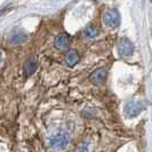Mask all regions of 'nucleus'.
I'll list each match as a JSON object with an SVG mask.
<instances>
[{
  "label": "nucleus",
  "instance_id": "nucleus-1",
  "mask_svg": "<svg viewBox=\"0 0 152 152\" xmlns=\"http://www.w3.org/2000/svg\"><path fill=\"white\" fill-rule=\"evenodd\" d=\"M69 143V135L66 132L60 130L55 133L49 138V145L55 150H62L64 149Z\"/></svg>",
  "mask_w": 152,
  "mask_h": 152
},
{
  "label": "nucleus",
  "instance_id": "nucleus-2",
  "mask_svg": "<svg viewBox=\"0 0 152 152\" xmlns=\"http://www.w3.org/2000/svg\"><path fill=\"white\" fill-rule=\"evenodd\" d=\"M120 15L118 13V10L115 9H110L107 10L104 14H103V23L107 25V28H118L120 25Z\"/></svg>",
  "mask_w": 152,
  "mask_h": 152
},
{
  "label": "nucleus",
  "instance_id": "nucleus-3",
  "mask_svg": "<svg viewBox=\"0 0 152 152\" xmlns=\"http://www.w3.org/2000/svg\"><path fill=\"white\" fill-rule=\"evenodd\" d=\"M143 109H144V105H143L142 102L130 101L125 105V113L129 118H134V117H137L141 113Z\"/></svg>",
  "mask_w": 152,
  "mask_h": 152
},
{
  "label": "nucleus",
  "instance_id": "nucleus-4",
  "mask_svg": "<svg viewBox=\"0 0 152 152\" xmlns=\"http://www.w3.org/2000/svg\"><path fill=\"white\" fill-rule=\"evenodd\" d=\"M118 53L122 57H129L134 53V46L127 38H122L118 42Z\"/></svg>",
  "mask_w": 152,
  "mask_h": 152
},
{
  "label": "nucleus",
  "instance_id": "nucleus-5",
  "mask_svg": "<svg viewBox=\"0 0 152 152\" xmlns=\"http://www.w3.org/2000/svg\"><path fill=\"white\" fill-rule=\"evenodd\" d=\"M107 76V69L99 68V69H97V70H95V71L91 73V77H89V79H91V81L94 85H101L105 81Z\"/></svg>",
  "mask_w": 152,
  "mask_h": 152
},
{
  "label": "nucleus",
  "instance_id": "nucleus-6",
  "mask_svg": "<svg viewBox=\"0 0 152 152\" xmlns=\"http://www.w3.org/2000/svg\"><path fill=\"white\" fill-rule=\"evenodd\" d=\"M37 66H38V64H37L36 57H34V56H30V57L25 61L24 66H23V70H24L25 76H31L32 73H34L36 70H37Z\"/></svg>",
  "mask_w": 152,
  "mask_h": 152
},
{
  "label": "nucleus",
  "instance_id": "nucleus-7",
  "mask_svg": "<svg viewBox=\"0 0 152 152\" xmlns=\"http://www.w3.org/2000/svg\"><path fill=\"white\" fill-rule=\"evenodd\" d=\"M55 47L60 50H63V49H66L69 46V37L66 34L62 33V34H58L56 38H55Z\"/></svg>",
  "mask_w": 152,
  "mask_h": 152
},
{
  "label": "nucleus",
  "instance_id": "nucleus-8",
  "mask_svg": "<svg viewBox=\"0 0 152 152\" xmlns=\"http://www.w3.org/2000/svg\"><path fill=\"white\" fill-rule=\"evenodd\" d=\"M78 61H79V56H78V53L76 50L71 49V50H69L68 53L65 54V62H66L68 65L73 66L78 63Z\"/></svg>",
  "mask_w": 152,
  "mask_h": 152
},
{
  "label": "nucleus",
  "instance_id": "nucleus-9",
  "mask_svg": "<svg viewBox=\"0 0 152 152\" xmlns=\"http://www.w3.org/2000/svg\"><path fill=\"white\" fill-rule=\"evenodd\" d=\"M25 39H26V36L23 32H16V33L13 34V37H12V44L20 45V44H22V42L25 41Z\"/></svg>",
  "mask_w": 152,
  "mask_h": 152
},
{
  "label": "nucleus",
  "instance_id": "nucleus-10",
  "mask_svg": "<svg viewBox=\"0 0 152 152\" xmlns=\"http://www.w3.org/2000/svg\"><path fill=\"white\" fill-rule=\"evenodd\" d=\"M85 36L87 37V38H96L97 36H99V31H97V29H95L94 26H88V28H86L84 31Z\"/></svg>",
  "mask_w": 152,
  "mask_h": 152
},
{
  "label": "nucleus",
  "instance_id": "nucleus-11",
  "mask_svg": "<svg viewBox=\"0 0 152 152\" xmlns=\"http://www.w3.org/2000/svg\"><path fill=\"white\" fill-rule=\"evenodd\" d=\"M77 152H91V149L87 142H84V143H81V144L78 146Z\"/></svg>",
  "mask_w": 152,
  "mask_h": 152
},
{
  "label": "nucleus",
  "instance_id": "nucleus-12",
  "mask_svg": "<svg viewBox=\"0 0 152 152\" xmlns=\"http://www.w3.org/2000/svg\"><path fill=\"white\" fill-rule=\"evenodd\" d=\"M0 62H1V53H0Z\"/></svg>",
  "mask_w": 152,
  "mask_h": 152
}]
</instances>
